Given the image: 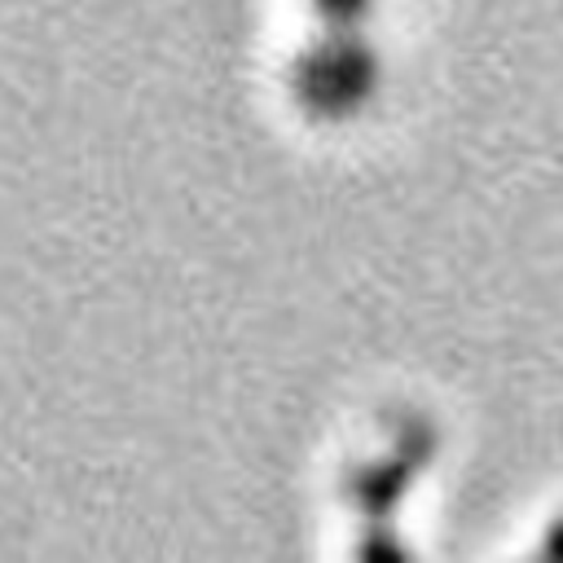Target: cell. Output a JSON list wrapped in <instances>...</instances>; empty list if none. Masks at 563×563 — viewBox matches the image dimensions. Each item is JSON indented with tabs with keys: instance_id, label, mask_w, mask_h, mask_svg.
I'll return each mask as SVG.
<instances>
[{
	"instance_id": "cell-1",
	"label": "cell",
	"mask_w": 563,
	"mask_h": 563,
	"mask_svg": "<svg viewBox=\"0 0 563 563\" xmlns=\"http://www.w3.org/2000/svg\"><path fill=\"white\" fill-rule=\"evenodd\" d=\"M378 84H383V57L356 26H325V35L312 40L290 70L295 101L317 119L361 114L374 101Z\"/></svg>"
},
{
	"instance_id": "cell-2",
	"label": "cell",
	"mask_w": 563,
	"mask_h": 563,
	"mask_svg": "<svg viewBox=\"0 0 563 563\" xmlns=\"http://www.w3.org/2000/svg\"><path fill=\"white\" fill-rule=\"evenodd\" d=\"M422 457L427 453H391V457H378V462H369L361 475H356V484H352V497H356V506L365 510V515H374V519H383L387 510H396V501L409 493V484H413V471L422 466Z\"/></svg>"
},
{
	"instance_id": "cell-3",
	"label": "cell",
	"mask_w": 563,
	"mask_h": 563,
	"mask_svg": "<svg viewBox=\"0 0 563 563\" xmlns=\"http://www.w3.org/2000/svg\"><path fill=\"white\" fill-rule=\"evenodd\" d=\"M378 0H308V9L325 22V26H361L374 13Z\"/></svg>"
},
{
	"instance_id": "cell-4",
	"label": "cell",
	"mask_w": 563,
	"mask_h": 563,
	"mask_svg": "<svg viewBox=\"0 0 563 563\" xmlns=\"http://www.w3.org/2000/svg\"><path fill=\"white\" fill-rule=\"evenodd\" d=\"M541 554H550V559H559L563 563V515L545 528V541H541Z\"/></svg>"
}]
</instances>
